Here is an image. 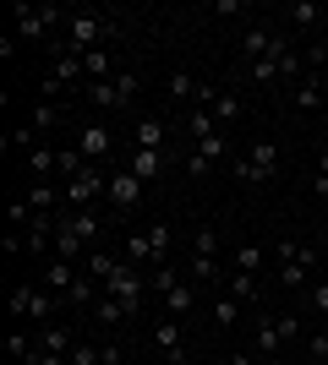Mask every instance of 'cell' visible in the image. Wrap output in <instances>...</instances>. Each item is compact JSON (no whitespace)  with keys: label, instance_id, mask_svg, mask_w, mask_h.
Wrapping results in <instances>:
<instances>
[{"label":"cell","instance_id":"6da1fadb","mask_svg":"<svg viewBox=\"0 0 328 365\" xmlns=\"http://www.w3.org/2000/svg\"><path fill=\"white\" fill-rule=\"evenodd\" d=\"M109 38H115V16H104V11H71V16H66V28H61V38H55V49L88 55V49H104Z\"/></svg>","mask_w":328,"mask_h":365},{"label":"cell","instance_id":"7a4b0ae2","mask_svg":"<svg viewBox=\"0 0 328 365\" xmlns=\"http://www.w3.org/2000/svg\"><path fill=\"white\" fill-rule=\"evenodd\" d=\"M61 311V294H49L39 278H22L11 289V322H33V327H49Z\"/></svg>","mask_w":328,"mask_h":365},{"label":"cell","instance_id":"3957f363","mask_svg":"<svg viewBox=\"0 0 328 365\" xmlns=\"http://www.w3.org/2000/svg\"><path fill=\"white\" fill-rule=\"evenodd\" d=\"M99 197H109V175H104V164H88L77 180H66L61 207H66V213H82V207H94Z\"/></svg>","mask_w":328,"mask_h":365},{"label":"cell","instance_id":"277c9868","mask_svg":"<svg viewBox=\"0 0 328 365\" xmlns=\"http://www.w3.org/2000/svg\"><path fill=\"white\" fill-rule=\"evenodd\" d=\"M274 169H279V153H274V142H247V153L235 158V180H241V185H263Z\"/></svg>","mask_w":328,"mask_h":365},{"label":"cell","instance_id":"5b68a950","mask_svg":"<svg viewBox=\"0 0 328 365\" xmlns=\"http://www.w3.org/2000/svg\"><path fill=\"white\" fill-rule=\"evenodd\" d=\"M142 289H148V278H142V267H131V262H115V273L104 278V294L126 300L131 317H142Z\"/></svg>","mask_w":328,"mask_h":365},{"label":"cell","instance_id":"8992f818","mask_svg":"<svg viewBox=\"0 0 328 365\" xmlns=\"http://www.w3.org/2000/svg\"><path fill=\"white\" fill-rule=\"evenodd\" d=\"M55 229H61V235H71V240L77 245H94L99 235H104V229H99V207H82V213H55Z\"/></svg>","mask_w":328,"mask_h":365},{"label":"cell","instance_id":"52a82bcc","mask_svg":"<svg viewBox=\"0 0 328 365\" xmlns=\"http://www.w3.org/2000/svg\"><path fill=\"white\" fill-rule=\"evenodd\" d=\"M104 202L115 207V213H131V207L142 202V180L131 175V169H115V175H109V197Z\"/></svg>","mask_w":328,"mask_h":365},{"label":"cell","instance_id":"ba28073f","mask_svg":"<svg viewBox=\"0 0 328 365\" xmlns=\"http://www.w3.org/2000/svg\"><path fill=\"white\" fill-rule=\"evenodd\" d=\"M109 148H115V137H109V125L88 120V125L77 131V153L88 158V164H104V158H109Z\"/></svg>","mask_w":328,"mask_h":365},{"label":"cell","instance_id":"9c48e42d","mask_svg":"<svg viewBox=\"0 0 328 365\" xmlns=\"http://www.w3.org/2000/svg\"><path fill=\"white\" fill-rule=\"evenodd\" d=\"M175 164V153H148V148H137L131 158H126V169L137 175L142 185H154V180H164V169Z\"/></svg>","mask_w":328,"mask_h":365},{"label":"cell","instance_id":"30bf717a","mask_svg":"<svg viewBox=\"0 0 328 365\" xmlns=\"http://www.w3.org/2000/svg\"><path fill=\"white\" fill-rule=\"evenodd\" d=\"M197 104H203L208 115L219 120V131L241 120V98H235V93H219V88H208V82H203V98H197Z\"/></svg>","mask_w":328,"mask_h":365},{"label":"cell","instance_id":"8fae6325","mask_svg":"<svg viewBox=\"0 0 328 365\" xmlns=\"http://www.w3.org/2000/svg\"><path fill=\"white\" fill-rule=\"evenodd\" d=\"M33 344H39V349L44 354H71L77 349V338H71V327H61V322H49V327H33Z\"/></svg>","mask_w":328,"mask_h":365},{"label":"cell","instance_id":"7c38bea8","mask_svg":"<svg viewBox=\"0 0 328 365\" xmlns=\"http://www.w3.org/2000/svg\"><path fill=\"white\" fill-rule=\"evenodd\" d=\"M77 262H61V257H55V262H49V267H44V278H39V284H44V289L49 294H61V300H66V294H71V289H77Z\"/></svg>","mask_w":328,"mask_h":365},{"label":"cell","instance_id":"4fadbf2b","mask_svg":"<svg viewBox=\"0 0 328 365\" xmlns=\"http://www.w3.org/2000/svg\"><path fill=\"white\" fill-rule=\"evenodd\" d=\"M28 169H33V180H49V175H61V148H55V142H39V148L28 153Z\"/></svg>","mask_w":328,"mask_h":365},{"label":"cell","instance_id":"5bb4252c","mask_svg":"<svg viewBox=\"0 0 328 365\" xmlns=\"http://www.w3.org/2000/svg\"><path fill=\"white\" fill-rule=\"evenodd\" d=\"M290 104H296V109H328V88H317V71H307V76L296 82Z\"/></svg>","mask_w":328,"mask_h":365},{"label":"cell","instance_id":"9a60e30c","mask_svg":"<svg viewBox=\"0 0 328 365\" xmlns=\"http://www.w3.org/2000/svg\"><path fill=\"white\" fill-rule=\"evenodd\" d=\"M192 305H197V284L181 278L170 294H164V317H192Z\"/></svg>","mask_w":328,"mask_h":365},{"label":"cell","instance_id":"2e32d148","mask_svg":"<svg viewBox=\"0 0 328 365\" xmlns=\"http://www.w3.org/2000/svg\"><path fill=\"white\" fill-rule=\"evenodd\" d=\"M164 137H170V131H164V120H159V115H142V120H137V148L170 153V148H164Z\"/></svg>","mask_w":328,"mask_h":365},{"label":"cell","instance_id":"e0dca14e","mask_svg":"<svg viewBox=\"0 0 328 365\" xmlns=\"http://www.w3.org/2000/svg\"><path fill=\"white\" fill-rule=\"evenodd\" d=\"M88 311H94V322H104V327H115V322H131L126 300H115V294H104V289H99V300L88 305Z\"/></svg>","mask_w":328,"mask_h":365},{"label":"cell","instance_id":"ac0fdd59","mask_svg":"<svg viewBox=\"0 0 328 365\" xmlns=\"http://www.w3.org/2000/svg\"><path fill=\"white\" fill-rule=\"evenodd\" d=\"M164 93H170L175 104H197V98H203V82H197V76H187V71H170Z\"/></svg>","mask_w":328,"mask_h":365},{"label":"cell","instance_id":"d6986e66","mask_svg":"<svg viewBox=\"0 0 328 365\" xmlns=\"http://www.w3.org/2000/svg\"><path fill=\"white\" fill-rule=\"evenodd\" d=\"M252 344H257V354H263V360H279V344H284V333H279V317H274V322H257Z\"/></svg>","mask_w":328,"mask_h":365},{"label":"cell","instance_id":"ffe728a7","mask_svg":"<svg viewBox=\"0 0 328 365\" xmlns=\"http://www.w3.org/2000/svg\"><path fill=\"white\" fill-rule=\"evenodd\" d=\"M274 38H279V33H268V28H257V22H252V28L241 33V55H247V61H263L268 49H274Z\"/></svg>","mask_w":328,"mask_h":365},{"label":"cell","instance_id":"44dd1931","mask_svg":"<svg viewBox=\"0 0 328 365\" xmlns=\"http://www.w3.org/2000/svg\"><path fill=\"white\" fill-rule=\"evenodd\" d=\"M187 273H192V284H219V278H230V273H224V262H219V257H197V251H192Z\"/></svg>","mask_w":328,"mask_h":365},{"label":"cell","instance_id":"7402d4cb","mask_svg":"<svg viewBox=\"0 0 328 365\" xmlns=\"http://www.w3.org/2000/svg\"><path fill=\"white\" fill-rule=\"evenodd\" d=\"M82 71H88V82H109V76H115V55H109V49H88V55H82Z\"/></svg>","mask_w":328,"mask_h":365},{"label":"cell","instance_id":"603a6c76","mask_svg":"<svg viewBox=\"0 0 328 365\" xmlns=\"http://www.w3.org/2000/svg\"><path fill=\"white\" fill-rule=\"evenodd\" d=\"M219 131V120L208 115V109H187V148H197L203 137H214Z\"/></svg>","mask_w":328,"mask_h":365},{"label":"cell","instance_id":"cb8c5ba5","mask_svg":"<svg viewBox=\"0 0 328 365\" xmlns=\"http://www.w3.org/2000/svg\"><path fill=\"white\" fill-rule=\"evenodd\" d=\"M154 344H159V354H175V349H181V317H159L154 322Z\"/></svg>","mask_w":328,"mask_h":365},{"label":"cell","instance_id":"d4e9b609","mask_svg":"<svg viewBox=\"0 0 328 365\" xmlns=\"http://www.w3.org/2000/svg\"><path fill=\"white\" fill-rule=\"evenodd\" d=\"M33 131H39V137H49V131H61V104H55V98H44V104H33Z\"/></svg>","mask_w":328,"mask_h":365},{"label":"cell","instance_id":"484cf974","mask_svg":"<svg viewBox=\"0 0 328 365\" xmlns=\"http://www.w3.org/2000/svg\"><path fill=\"white\" fill-rule=\"evenodd\" d=\"M82 98H88V104H99V109H121V93H115V76H109V82H88V88H82Z\"/></svg>","mask_w":328,"mask_h":365},{"label":"cell","instance_id":"4316f807","mask_svg":"<svg viewBox=\"0 0 328 365\" xmlns=\"http://www.w3.org/2000/svg\"><path fill=\"white\" fill-rule=\"evenodd\" d=\"M55 202H61V191H55V180H33V185H28V207H33V213H49Z\"/></svg>","mask_w":328,"mask_h":365},{"label":"cell","instance_id":"83f0119b","mask_svg":"<svg viewBox=\"0 0 328 365\" xmlns=\"http://www.w3.org/2000/svg\"><path fill=\"white\" fill-rule=\"evenodd\" d=\"M235 273H263V245L257 240H247V245H235Z\"/></svg>","mask_w":328,"mask_h":365},{"label":"cell","instance_id":"f1b7e54d","mask_svg":"<svg viewBox=\"0 0 328 365\" xmlns=\"http://www.w3.org/2000/svg\"><path fill=\"white\" fill-rule=\"evenodd\" d=\"M175 284H181V273H175L170 262H159V267H148V289H154L159 300H164V294H170Z\"/></svg>","mask_w":328,"mask_h":365},{"label":"cell","instance_id":"f546056e","mask_svg":"<svg viewBox=\"0 0 328 365\" xmlns=\"http://www.w3.org/2000/svg\"><path fill=\"white\" fill-rule=\"evenodd\" d=\"M187 153H197V158H208V164H219V158L230 153V137H224V131H214V137H203V142H197V148H187Z\"/></svg>","mask_w":328,"mask_h":365},{"label":"cell","instance_id":"4dcf8cb0","mask_svg":"<svg viewBox=\"0 0 328 365\" xmlns=\"http://www.w3.org/2000/svg\"><path fill=\"white\" fill-rule=\"evenodd\" d=\"M214 322L219 327H235V322H241V300H235V294H219L214 300Z\"/></svg>","mask_w":328,"mask_h":365},{"label":"cell","instance_id":"1f68e13d","mask_svg":"<svg viewBox=\"0 0 328 365\" xmlns=\"http://www.w3.org/2000/svg\"><path fill=\"white\" fill-rule=\"evenodd\" d=\"M230 294H235L241 305H252V300H257V278H252V273H235V267H230Z\"/></svg>","mask_w":328,"mask_h":365},{"label":"cell","instance_id":"d6a6232c","mask_svg":"<svg viewBox=\"0 0 328 365\" xmlns=\"http://www.w3.org/2000/svg\"><path fill=\"white\" fill-rule=\"evenodd\" d=\"M11 148H39V131H33V125H11V131H6V153H11Z\"/></svg>","mask_w":328,"mask_h":365},{"label":"cell","instance_id":"836d02e7","mask_svg":"<svg viewBox=\"0 0 328 365\" xmlns=\"http://www.w3.org/2000/svg\"><path fill=\"white\" fill-rule=\"evenodd\" d=\"M137 88H142V76H137V71H115V93H121V109L137 98Z\"/></svg>","mask_w":328,"mask_h":365},{"label":"cell","instance_id":"e575fe53","mask_svg":"<svg viewBox=\"0 0 328 365\" xmlns=\"http://www.w3.org/2000/svg\"><path fill=\"white\" fill-rule=\"evenodd\" d=\"M192 251H197V257H219V229H197V235H192Z\"/></svg>","mask_w":328,"mask_h":365},{"label":"cell","instance_id":"d590c367","mask_svg":"<svg viewBox=\"0 0 328 365\" xmlns=\"http://www.w3.org/2000/svg\"><path fill=\"white\" fill-rule=\"evenodd\" d=\"M284 16H290V22H301V28H307V22H317V6H312V0H296V6H284Z\"/></svg>","mask_w":328,"mask_h":365},{"label":"cell","instance_id":"8d00e7d4","mask_svg":"<svg viewBox=\"0 0 328 365\" xmlns=\"http://www.w3.org/2000/svg\"><path fill=\"white\" fill-rule=\"evenodd\" d=\"M33 224V207H28V197H11V229H28Z\"/></svg>","mask_w":328,"mask_h":365},{"label":"cell","instance_id":"74e56055","mask_svg":"<svg viewBox=\"0 0 328 365\" xmlns=\"http://www.w3.org/2000/svg\"><path fill=\"white\" fill-rule=\"evenodd\" d=\"M307 354H312L317 365H328V333H323V327H317V333L307 338Z\"/></svg>","mask_w":328,"mask_h":365},{"label":"cell","instance_id":"f35d334b","mask_svg":"<svg viewBox=\"0 0 328 365\" xmlns=\"http://www.w3.org/2000/svg\"><path fill=\"white\" fill-rule=\"evenodd\" d=\"M181 164H187V175H192V180H208V169H214L208 158H197V153H181Z\"/></svg>","mask_w":328,"mask_h":365},{"label":"cell","instance_id":"ab89813d","mask_svg":"<svg viewBox=\"0 0 328 365\" xmlns=\"http://www.w3.org/2000/svg\"><path fill=\"white\" fill-rule=\"evenodd\" d=\"M66 365H99V349L94 344H77V349L66 354Z\"/></svg>","mask_w":328,"mask_h":365},{"label":"cell","instance_id":"60d3db41","mask_svg":"<svg viewBox=\"0 0 328 365\" xmlns=\"http://www.w3.org/2000/svg\"><path fill=\"white\" fill-rule=\"evenodd\" d=\"M307 300H312V311H317V317H323V322H328V278H323V284H317V289H312V294H307Z\"/></svg>","mask_w":328,"mask_h":365},{"label":"cell","instance_id":"b9f144b4","mask_svg":"<svg viewBox=\"0 0 328 365\" xmlns=\"http://www.w3.org/2000/svg\"><path fill=\"white\" fill-rule=\"evenodd\" d=\"M312 185H317V197H328V148L317 153V180Z\"/></svg>","mask_w":328,"mask_h":365},{"label":"cell","instance_id":"7bdbcfd3","mask_svg":"<svg viewBox=\"0 0 328 365\" xmlns=\"http://www.w3.org/2000/svg\"><path fill=\"white\" fill-rule=\"evenodd\" d=\"M214 11H219V16H241V11H247V0H219Z\"/></svg>","mask_w":328,"mask_h":365},{"label":"cell","instance_id":"ee69618b","mask_svg":"<svg viewBox=\"0 0 328 365\" xmlns=\"http://www.w3.org/2000/svg\"><path fill=\"white\" fill-rule=\"evenodd\" d=\"M224 365H257V354H230Z\"/></svg>","mask_w":328,"mask_h":365},{"label":"cell","instance_id":"f6af8a7d","mask_svg":"<svg viewBox=\"0 0 328 365\" xmlns=\"http://www.w3.org/2000/svg\"><path fill=\"white\" fill-rule=\"evenodd\" d=\"M164 365H187V349H175V354H164Z\"/></svg>","mask_w":328,"mask_h":365},{"label":"cell","instance_id":"bcb514c9","mask_svg":"<svg viewBox=\"0 0 328 365\" xmlns=\"http://www.w3.org/2000/svg\"><path fill=\"white\" fill-rule=\"evenodd\" d=\"M257 365H279V360H257Z\"/></svg>","mask_w":328,"mask_h":365}]
</instances>
